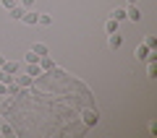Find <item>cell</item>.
<instances>
[{"mask_svg": "<svg viewBox=\"0 0 157 138\" xmlns=\"http://www.w3.org/2000/svg\"><path fill=\"white\" fill-rule=\"evenodd\" d=\"M107 44H110V50H121V47H123V37H121V31L110 34V37H107Z\"/></svg>", "mask_w": 157, "mask_h": 138, "instance_id": "obj_1", "label": "cell"}, {"mask_svg": "<svg viewBox=\"0 0 157 138\" xmlns=\"http://www.w3.org/2000/svg\"><path fill=\"white\" fill-rule=\"evenodd\" d=\"M21 21H24V24H29V26H34V24L39 21V13H37V11H32V8H29V11H24Z\"/></svg>", "mask_w": 157, "mask_h": 138, "instance_id": "obj_2", "label": "cell"}, {"mask_svg": "<svg viewBox=\"0 0 157 138\" xmlns=\"http://www.w3.org/2000/svg\"><path fill=\"white\" fill-rule=\"evenodd\" d=\"M126 18L134 21V24H139V21H141V11H139L136 5H128V8H126Z\"/></svg>", "mask_w": 157, "mask_h": 138, "instance_id": "obj_3", "label": "cell"}, {"mask_svg": "<svg viewBox=\"0 0 157 138\" xmlns=\"http://www.w3.org/2000/svg\"><path fill=\"white\" fill-rule=\"evenodd\" d=\"M39 68H42V71H52V68H55L52 57L50 55H42V57H39Z\"/></svg>", "mask_w": 157, "mask_h": 138, "instance_id": "obj_4", "label": "cell"}, {"mask_svg": "<svg viewBox=\"0 0 157 138\" xmlns=\"http://www.w3.org/2000/svg\"><path fill=\"white\" fill-rule=\"evenodd\" d=\"M0 68H3L6 73H11V76H13V73H18V63H16V60H6Z\"/></svg>", "mask_w": 157, "mask_h": 138, "instance_id": "obj_5", "label": "cell"}, {"mask_svg": "<svg viewBox=\"0 0 157 138\" xmlns=\"http://www.w3.org/2000/svg\"><path fill=\"white\" fill-rule=\"evenodd\" d=\"M134 55H136V60H147V57H149V47H147V44H139Z\"/></svg>", "mask_w": 157, "mask_h": 138, "instance_id": "obj_6", "label": "cell"}, {"mask_svg": "<svg viewBox=\"0 0 157 138\" xmlns=\"http://www.w3.org/2000/svg\"><path fill=\"white\" fill-rule=\"evenodd\" d=\"M110 18H115L118 24L126 21V8H113V11H110Z\"/></svg>", "mask_w": 157, "mask_h": 138, "instance_id": "obj_7", "label": "cell"}, {"mask_svg": "<svg viewBox=\"0 0 157 138\" xmlns=\"http://www.w3.org/2000/svg\"><path fill=\"white\" fill-rule=\"evenodd\" d=\"M0 136H8V138L16 136V128H13L11 122H3V125H0Z\"/></svg>", "mask_w": 157, "mask_h": 138, "instance_id": "obj_8", "label": "cell"}, {"mask_svg": "<svg viewBox=\"0 0 157 138\" xmlns=\"http://www.w3.org/2000/svg\"><path fill=\"white\" fill-rule=\"evenodd\" d=\"M32 52H37V55L42 57V55H47L50 50H47V44H42V42H34V44H32Z\"/></svg>", "mask_w": 157, "mask_h": 138, "instance_id": "obj_9", "label": "cell"}, {"mask_svg": "<svg viewBox=\"0 0 157 138\" xmlns=\"http://www.w3.org/2000/svg\"><path fill=\"white\" fill-rule=\"evenodd\" d=\"M24 11H26V8H24V5H16V8H11V18H13V21H21Z\"/></svg>", "mask_w": 157, "mask_h": 138, "instance_id": "obj_10", "label": "cell"}, {"mask_svg": "<svg viewBox=\"0 0 157 138\" xmlns=\"http://www.w3.org/2000/svg\"><path fill=\"white\" fill-rule=\"evenodd\" d=\"M105 31L107 34H115L118 31V21H115V18H107V21H105Z\"/></svg>", "mask_w": 157, "mask_h": 138, "instance_id": "obj_11", "label": "cell"}, {"mask_svg": "<svg viewBox=\"0 0 157 138\" xmlns=\"http://www.w3.org/2000/svg\"><path fill=\"white\" fill-rule=\"evenodd\" d=\"M32 81H34V76H29V73H26V76H21V78H16V83H18V86H21V89L32 86Z\"/></svg>", "mask_w": 157, "mask_h": 138, "instance_id": "obj_12", "label": "cell"}, {"mask_svg": "<svg viewBox=\"0 0 157 138\" xmlns=\"http://www.w3.org/2000/svg\"><path fill=\"white\" fill-rule=\"evenodd\" d=\"M39 26H52V16H47V13H39Z\"/></svg>", "mask_w": 157, "mask_h": 138, "instance_id": "obj_13", "label": "cell"}, {"mask_svg": "<svg viewBox=\"0 0 157 138\" xmlns=\"http://www.w3.org/2000/svg\"><path fill=\"white\" fill-rule=\"evenodd\" d=\"M24 60H26V65H34V63H39V55H37V52H32V50H29Z\"/></svg>", "mask_w": 157, "mask_h": 138, "instance_id": "obj_14", "label": "cell"}, {"mask_svg": "<svg viewBox=\"0 0 157 138\" xmlns=\"http://www.w3.org/2000/svg\"><path fill=\"white\" fill-rule=\"evenodd\" d=\"M144 44H147V47H149V50H155V47H157V37H155V34H147Z\"/></svg>", "mask_w": 157, "mask_h": 138, "instance_id": "obj_15", "label": "cell"}, {"mask_svg": "<svg viewBox=\"0 0 157 138\" xmlns=\"http://www.w3.org/2000/svg\"><path fill=\"white\" fill-rule=\"evenodd\" d=\"M147 76H149V78L157 76V68H155V63H152V60H149V65H147Z\"/></svg>", "mask_w": 157, "mask_h": 138, "instance_id": "obj_16", "label": "cell"}, {"mask_svg": "<svg viewBox=\"0 0 157 138\" xmlns=\"http://www.w3.org/2000/svg\"><path fill=\"white\" fill-rule=\"evenodd\" d=\"M0 3H3V8H6V11H11V8H16V0H0Z\"/></svg>", "mask_w": 157, "mask_h": 138, "instance_id": "obj_17", "label": "cell"}, {"mask_svg": "<svg viewBox=\"0 0 157 138\" xmlns=\"http://www.w3.org/2000/svg\"><path fill=\"white\" fill-rule=\"evenodd\" d=\"M8 81H11V73H6L3 68H0V83H8Z\"/></svg>", "mask_w": 157, "mask_h": 138, "instance_id": "obj_18", "label": "cell"}, {"mask_svg": "<svg viewBox=\"0 0 157 138\" xmlns=\"http://www.w3.org/2000/svg\"><path fill=\"white\" fill-rule=\"evenodd\" d=\"M21 5H24V8L29 11V8H34V0H21Z\"/></svg>", "mask_w": 157, "mask_h": 138, "instance_id": "obj_19", "label": "cell"}, {"mask_svg": "<svg viewBox=\"0 0 157 138\" xmlns=\"http://www.w3.org/2000/svg\"><path fill=\"white\" fill-rule=\"evenodd\" d=\"M8 94V86H6V83H0V96H6Z\"/></svg>", "mask_w": 157, "mask_h": 138, "instance_id": "obj_20", "label": "cell"}, {"mask_svg": "<svg viewBox=\"0 0 157 138\" xmlns=\"http://www.w3.org/2000/svg\"><path fill=\"white\" fill-rule=\"evenodd\" d=\"M126 3H128V5H136V3H139V0H126Z\"/></svg>", "mask_w": 157, "mask_h": 138, "instance_id": "obj_21", "label": "cell"}, {"mask_svg": "<svg viewBox=\"0 0 157 138\" xmlns=\"http://www.w3.org/2000/svg\"><path fill=\"white\" fill-rule=\"evenodd\" d=\"M3 63H6V57H3V55H0V65H3Z\"/></svg>", "mask_w": 157, "mask_h": 138, "instance_id": "obj_22", "label": "cell"}, {"mask_svg": "<svg viewBox=\"0 0 157 138\" xmlns=\"http://www.w3.org/2000/svg\"><path fill=\"white\" fill-rule=\"evenodd\" d=\"M0 125H3V120H0Z\"/></svg>", "mask_w": 157, "mask_h": 138, "instance_id": "obj_23", "label": "cell"}]
</instances>
